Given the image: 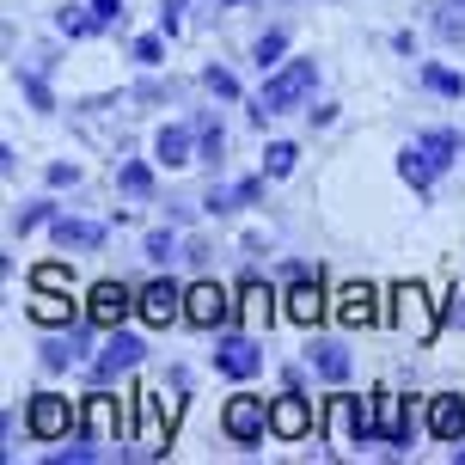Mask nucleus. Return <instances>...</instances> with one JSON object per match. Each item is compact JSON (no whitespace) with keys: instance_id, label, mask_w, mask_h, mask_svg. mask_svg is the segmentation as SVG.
<instances>
[{"instance_id":"1","label":"nucleus","mask_w":465,"mask_h":465,"mask_svg":"<svg viewBox=\"0 0 465 465\" xmlns=\"http://www.w3.org/2000/svg\"><path fill=\"white\" fill-rule=\"evenodd\" d=\"M319 86V62L312 55H301V62H288V68H276L270 80H263V93H257V104L276 116V111H294L306 93Z\"/></svg>"},{"instance_id":"2","label":"nucleus","mask_w":465,"mask_h":465,"mask_svg":"<svg viewBox=\"0 0 465 465\" xmlns=\"http://www.w3.org/2000/svg\"><path fill=\"white\" fill-rule=\"evenodd\" d=\"M392 325L411 331L417 343H435V331H441V312H429V294H422L417 282H398L392 288Z\"/></svg>"},{"instance_id":"3","label":"nucleus","mask_w":465,"mask_h":465,"mask_svg":"<svg viewBox=\"0 0 465 465\" xmlns=\"http://www.w3.org/2000/svg\"><path fill=\"white\" fill-rule=\"evenodd\" d=\"M221 429H227L239 447H257L263 435H270V404H263V398H252V392L227 398V411H221Z\"/></svg>"},{"instance_id":"4","label":"nucleus","mask_w":465,"mask_h":465,"mask_svg":"<svg viewBox=\"0 0 465 465\" xmlns=\"http://www.w3.org/2000/svg\"><path fill=\"white\" fill-rule=\"evenodd\" d=\"M227 319H232V301H227V288H221V282H190V288H184V325L221 331Z\"/></svg>"},{"instance_id":"5","label":"nucleus","mask_w":465,"mask_h":465,"mask_svg":"<svg viewBox=\"0 0 465 465\" xmlns=\"http://www.w3.org/2000/svg\"><path fill=\"white\" fill-rule=\"evenodd\" d=\"M25 422H31V435H37V441H68L74 429H80V411H74L68 398H55V392H37Z\"/></svg>"},{"instance_id":"6","label":"nucleus","mask_w":465,"mask_h":465,"mask_svg":"<svg viewBox=\"0 0 465 465\" xmlns=\"http://www.w3.org/2000/svg\"><path fill=\"white\" fill-rule=\"evenodd\" d=\"M135 312V294L123 288V282H93V294H86V325H98V331H116L123 319Z\"/></svg>"},{"instance_id":"7","label":"nucleus","mask_w":465,"mask_h":465,"mask_svg":"<svg viewBox=\"0 0 465 465\" xmlns=\"http://www.w3.org/2000/svg\"><path fill=\"white\" fill-rule=\"evenodd\" d=\"M337 429L349 447H373L380 441V392L373 398H337Z\"/></svg>"},{"instance_id":"8","label":"nucleus","mask_w":465,"mask_h":465,"mask_svg":"<svg viewBox=\"0 0 465 465\" xmlns=\"http://www.w3.org/2000/svg\"><path fill=\"white\" fill-rule=\"evenodd\" d=\"M141 355H147V343H141L135 331H123V325H116L111 337H104V349H98V361H93V380H98V386H111L116 373H129V368L141 361Z\"/></svg>"},{"instance_id":"9","label":"nucleus","mask_w":465,"mask_h":465,"mask_svg":"<svg viewBox=\"0 0 465 465\" xmlns=\"http://www.w3.org/2000/svg\"><path fill=\"white\" fill-rule=\"evenodd\" d=\"M270 435H276V441H306V435H312V404L301 398V386H288L282 398H270Z\"/></svg>"},{"instance_id":"10","label":"nucleus","mask_w":465,"mask_h":465,"mask_svg":"<svg viewBox=\"0 0 465 465\" xmlns=\"http://www.w3.org/2000/svg\"><path fill=\"white\" fill-rule=\"evenodd\" d=\"M135 312L141 319H147V325H172V319H184V288H178V282H147V288H141L135 294Z\"/></svg>"},{"instance_id":"11","label":"nucleus","mask_w":465,"mask_h":465,"mask_svg":"<svg viewBox=\"0 0 465 465\" xmlns=\"http://www.w3.org/2000/svg\"><path fill=\"white\" fill-rule=\"evenodd\" d=\"M214 368L227 373V380H252V373H263V349L252 337H221L214 343Z\"/></svg>"},{"instance_id":"12","label":"nucleus","mask_w":465,"mask_h":465,"mask_svg":"<svg viewBox=\"0 0 465 465\" xmlns=\"http://www.w3.org/2000/svg\"><path fill=\"white\" fill-rule=\"evenodd\" d=\"M429 435L447 441V447L465 441V398L460 392H435V398H429Z\"/></svg>"},{"instance_id":"13","label":"nucleus","mask_w":465,"mask_h":465,"mask_svg":"<svg viewBox=\"0 0 465 465\" xmlns=\"http://www.w3.org/2000/svg\"><path fill=\"white\" fill-rule=\"evenodd\" d=\"M282 312L294 319V325H319L325 319V294H319V276H301V282H288V294H282Z\"/></svg>"},{"instance_id":"14","label":"nucleus","mask_w":465,"mask_h":465,"mask_svg":"<svg viewBox=\"0 0 465 465\" xmlns=\"http://www.w3.org/2000/svg\"><path fill=\"white\" fill-rule=\"evenodd\" d=\"M25 312H31V325H44V331H68L74 325V301L62 294V288H37V294L25 301Z\"/></svg>"},{"instance_id":"15","label":"nucleus","mask_w":465,"mask_h":465,"mask_svg":"<svg viewBox=\"0 0 465 465\" xmlns=\"http://www.w3.org/2000/svg\"><path fill=\"white\" fill-rule=\"evenodd\" d=\"M49 232H55L62 252H98V245H104V227H98V221H80V214H55Z\"/></svg>"},{"instance_id":"16","label":"nucleus","mask_w":465,"mask_h":465,"mask_svg":"<svg viewBox=\"0 0 465 465\" xmlns=\"http://www.w3.org/2000/svg\"><path fill=\"white\" fill-rule=\"evenodd\" d=\"M337 319H343L349 331H355V325H373V319H380V294H373L368 282H349V288H337Z\"/></svg>"},{"instance_id":"17","label":"nucleus","mask_w":465,"mask_h":465,"mask_svg":"<svg viewBox=\"0 0 465 465\" xmlns=\"http://www.w3.org/2000/svg\"><path fill=\"white\" fill-rule=\"evenodd\" d=\"M190 147H196V129H184V123H165L160 135H153V160H160L165 172H178V165L196 160Z\"/></svg>"},{"instance_id":"18","label":"nucleus","mask_w":465,"mask_h":465,"mask_svg":"<svg viewBox=\"0 0 465 465\" xmlns=\"http://www.w3.org/2000/svg\"><path fill=\"white\" fill-rule=\"evenodd\" d=\"M398 178L417 190V196H429V190H435V178H441V165L429 160V147H422V141H411V147L398 153Z\"/></svg>"},{"instance_id":"19","label":"nucleus","mask_w":465,"mask_h":465,"mask_svg":"<svg viewBox=\"0 0 465 465\" xmlns=\"http://www.w3.org/2000/svg\"><path fill=\"white\" fill-rule=\"evenodd\" d=\"M312 368H319V380H331V386H343L355 361H349V349H343V343H312Z\"/></svg>"},{"instance_id":"20","label":"nucleus","mask_w":465,"mask_h":465,"mask_svg":"<svg viewBox=\"0 0 465 465\" xmlns=\"http://www.w3.org/2000/svg\"><path fill=\"white\" fill-rule=\"evenodd\" d=\"M80 435H93L98 447L116 435V411H111V398L104 392H93V404H86V417H80Z\"/></svg>"},{"instance_id":"21","label":"nucleus","mask_w":465,"mask_h":465,"mask_svg":"<svg viewBox=\"0 0 465 465\" xmlns=\"http://www.w3.org/2000/svg\"><path fill=\"white\" fill-rule=\"evenodd\" d=\"M80 355H86V331L68 325V337H49L44 343V368H74Z\"/></svg>"},{"instance_id":"22","label":"nucleus","mask_w":465,"mask_h":465,"mask_svg":"<svg viewBox=\"0 0 465 465\" xmlns=\"http://www.w3.org/2000/svg\"><path fill=\"white\" fill-rule=\"evenodd\" d=\"M239 301H245V319H252V325H270V319H276V294H270L263 282H245Z\"/></svg>"},{"instance_id":"23","label":"nucleus","mask_w":465,"mask_h":465,"mask_svg":"<svg viewBox=\"0 0 465 465\" xmlns=\"http://www.w3.org/2000/svg\"><path fill=\"white\" fill-rule=\"evenodd\" d=\"M422 147H429V160L447 172V165L460 160V129H429V135H422Z\"/></svg>"},{"instance_id":"24","label":"nucleus","mask_w":465,"mask_h":465,"mask_svg":"<svg viewBox=\"0 0 465 465\" xmlns=\"http://www.w3.org/2000/svg\"><path fill=\"white\" fill-rule=\"evenodd\" d=\"M221 147H227V135H221V123H214V116H203V123H196V160L221 165Z\"/></svg>"},{"instance_id":"25","label":"nucleus","mask_w":465,"mask_h":465,"mask_svg":"<svg viewBox=\"0 0 465 465\" xmlns=\"http://www.w3.org/2000/svg\"><path fill=\"white\" fill-rule=\"evenodd\" d=\"M116 184L129 190V196H147V190H153V165L147 160H123L116 165Z\"/></svg>"},{"instance_id":"26","label":"nucleus","mask_w":465,"mask_h":465,"mask_svg":"<svg viewBox=\"0 0 465 465\" xmlns=\"http://www.w3.org/2000/svg\"><path fill=\"white\" fill-rule=\"evenodd\" d=\"M282 49H288V31H282V25H276V31H263V37H257V44H252V62H257V68H263V74H270V68H276V62H282Z\"/></svg>"},{"instance_id":"27","label":"nucleus","mask_w":465,"mask_h":465,"mask_svg":"<svg viewBox=\"0 0 465 465\" xmlns=\"http://www.w3.org/2000/svg\"><path fill=\"white\" fill-rule=\"evenodd\" d=\"M294 160H301V147H294V141H270V147H263V172H270V178H288Z\"/></svg>"},{"instance_id":"28","label":"nucleus","mask_w":465,"mask_h":465,"mask_svg":"<svg viewBox=\"0 0 465 465\" xmlns=\"http://www.w3.org/2000/svg\"><path fill=\"white\" fill-rule=\"evenodd\" d=\"M422 86H429V93H441V98H460L465 93V80L453 68H441V62H429V68H422Z\"/></svg>"},{"instance_id":"29","label":"nucleus","mask_w":465,"mask_h":465,"mask_svg":"<svg viewBox=\"0 0 465 465\" xmlns=\"http://www.w3.org/2000/svg\"><path fill=\"white\" fill-rule=\"evenodd\" d=\"M31 288H62V294H68L74 270H68V263H37V270H31Z\"/></svg>"},{"instance_id":"30","label":"nucleus","mask_w":465,"mask_h":465,"mask_svg":"<svg viewBox=\"0 0 465 465\" xmlns=\"http://www.w3.org/2000/svg\"><path fill=\"white\" fill-rule=\"evenodd\" d=\"M44 221H55V203H31V209H19V221H13V232L25 239V232H37Z\"/></svg>"},{"instance_id":"31","label":"nucleus","mask_w":465,"mask_h":465,"mask_svg":"<svg viewBox=\"0 0 465 465\" xmlns=\"http://www.w3.org/2000/svg\"><path fill=\"white\" fill-rule=\"evenodd\" d=\"M135 62H141V68H160V62H165V31H160V37H135Z\"/></svg>"},{"instance_id":"32","label":"nucleus","mask_w":465,"mask_h":465,"mask_svg":"<svg viewBox=\"0 0 465 465\" xmlns=\"http://www.w3.org/2000/svg\"><path fill=\"white\" fill-rule=\"evenodd\" d=\"M55 25H62L68 37H93V31H98V25H104V19H98V13H62V19H55Z\"/></svg>"},{"instance_id":"33","label":"nucleus","mask_w":465,"mask_h":465,"mask_svg":"<svg viewBox=\"0 0 465 465\" xmlns=\"http://www.w3.org/2000/svg\"><path fill=\"white\" fill-rule=\"evenodd\" d=\"M203 86H209L214 98H239V80H232L227 68H209V74H203Z\"/></svg>"},{"instance_id":"34","label":"nucleus","mask_w":465,"mask_h":465,"mask_svg":"<svg viewBox=\"0 0 465 465\" xmlns=\"http://www.w3.org/2000/svg\"><path fill=\"white\" fill-rule=\"evenodd\" d=\"M19 86H25V98H31L37 111H55V98H49V86L37 80V74H19Z\"/></svg>"},{"instance_id":"35","label":"nucleus","mask_w":465,"mask_h":465,"mask_svg":"<svg viewBox=\"0 0 465 465\" xmlns=\"http://www.w3.org/2000/svg\"><path fill=\"white\" fill-rule=\"evenodd\" d=\"M263 178H270V172H257V178H239V184H232V196H239V209H252L257 196H263Z\"/></svg>"},{"instance_id":"36","label":"nucleus","mask_w":465,"mask_h":465,"mask_svg":"<svg viewBox=\"0 0 465 465\" xmlns=\"http://www.w3.org/2000/svg\"><path fill=\"white\" fill-rule=\"evenodd\" d=\"M172 252H178V239H172V232H147V257H153V263H165V257H172Z\"/></svg>"},{"instance_id":"37","label":"nucleus","mask_w":465,"mask_h":465,"mask_svg":"<svg viewBox=\"0 0 465 465\" xmlns=\"http://www.w3.org/2000/svg\"><path fill=\"white\" fill-rule=\"evenodd\" d=\"M435 312H441V325H465V294L453 288V294H447V301L435 306Z\"/></svg>"},{"instance_id":"38","label":"nucleus","mask_w":465,"mask_h":465,"mask_svg":"<svg viewBox=\"0 0 465 465\" xmlns=\"http://www.w3.org/2000/svg\"><path fill=\"white\" fill-rule=\"evenodd\" d=\"M44 178H49V190H68V184H80V172H74L68 160H55V165L44 172Z\"/></svg>"},{"instance_id":"39","label":"nucleus","mask_w":465,"mask_h":465,"mask_svg":"<svg viewBox=\"0 0 465 465\" xmlns=\"http://www.w3.org/2000/svg\"><path fill=\"white\" fill-rule=\"evenodd\" d=\"M203 209H209V214H232V209H239V196H232V190H209Z\"/></svg>"},{"instance_id":"40","label":"nucleus","mask_w":465,"mask_h":465,"mask_svg":"<svg viewBox=\"0 0 465 465\" xmlns=\"http://www.w3.org/2000/svg\"><path fill=\"white\" fill-rule=\"evenodd\" d=\"M178 19H184V0H160V31L165 37L178 31Z\"/></svg>"},{"instance_id":"41","label":"nucleus","mask_w":465,"mask_h":465,"mask_svg":"<svg viewBox=\"0 0 465 465\" xmlns=\"http://www.w3.org/2000/svg\"><path fill=\"white\" fill-rule=\"evenodd\" d=\"M435 31H441L447 44H460V31H465V25H460V13H435Z\"/></svg>"},{"instance_id":"42","label":"nucleus","mask_w":465,"mask_h":465,"mask_svg":"<svg viewBox=\"0 0 465 465\" xmlns=\"http://www.w3.org/2000/svg\"><path fill=\"white\" fill-rule=\"evenodd\" d=\"M93 13H98L104 25H116V19H123V0H93Z\"/></svg>"},{"instance_id":"43","label":"nucleus","mask_w":465,"mask_h":465,"mask_svg":"<svg viewBox=\"0 0 465 465\" xmlns=\"http://www.w3.org/2000/svg\"><path fill=\"white\" fill-rule=\"evenodd\" d=\"M453 460H465V441H460V447H453Z\"/></svg>"},{"instance_id":"44","label":"nucleus","mask_w":465,"mask_h":465,"mask_svg":"<svg viewBox=\"0 0 465 465\" xmlns=\"http://www.w3.org/2000/svg\"><path fill=\"white\" fill-rule=\"evenodd\" d=\"M227 6H245V0H227Z\"/></svg>"},{"instance_id":"45","label":"nucleus","mask_w":465,"mask_h":465,"mask_svg":"<svg viewBox=\"0 0 465 465\" xmlns=\"http://www.w3.org/2000/svg\"><path fill=\"white\" fill-rule=\"evenodd\" d=\"M453 6H460V13H465V0H453Z\"/></svg>"}]
</instances>
